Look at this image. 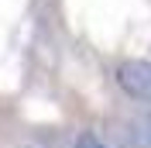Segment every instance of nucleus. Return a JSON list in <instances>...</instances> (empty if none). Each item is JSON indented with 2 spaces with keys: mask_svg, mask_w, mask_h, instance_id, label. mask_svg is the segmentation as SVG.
<instances>
[{
  "mask_svg": "<svg viewBox=\"0 0 151 148\" xmlns=\"http://www.w3.org/2000/svg\"><path fill=\"white\" fill-rule=\"evenodd\" d=\"M127 141H131V148H151V114L127 124Z\"/></svg>",
  "mask_w": 151,
  "mask_h": 148,
  "instance_id": "f03ea898",
  "label": "nucleus"
},
{
  "mask_svg": "<svg viewBox=\"0 0 151 148\" xmlns=\"http://www.w3.org/2000/svg\"><path fill=\"white\" fill-rule=\"evenodd\" d=\"M76 148H117L110 138H103L100 131H83L79 138H76Z\"/></svg>",
  "mask_w": 151,
  "mask_h": 148,
  "instance_id": "7ed1b4c3",
  "label": "nucleus"
},
{
  "mask_svg": "<svg viewBox=\"0 0 151 148\" xmlns=\"http://www.w3.org/2000/svg\"><path fill=\"white\" fill-rule=\"evenodd\" d=\"M117 86H120L131 100L151 107V62L144 59H127L117 65Z\"/></svg>",
  "mask_w": 151,
  "mask_h": 148,
  "instance_id": "f257e3e1",
  "label": "nucleus"
}]
</instances>
